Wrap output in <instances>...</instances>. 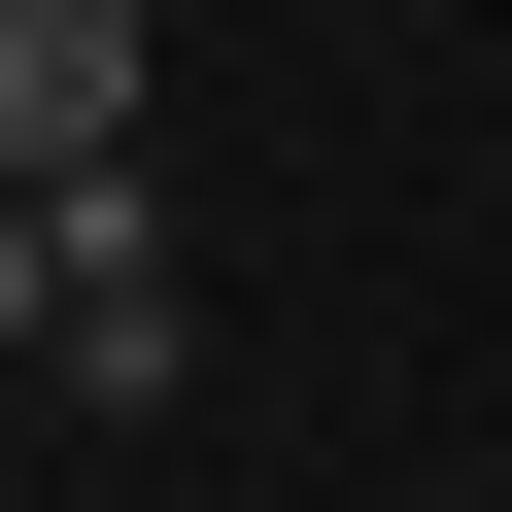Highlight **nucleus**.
Wrapping results in <instances>:
<instances>
[{"mask_svg":"<svg viewBox=\"0 0 512 512\" xmlns=\"http://www.w3.org/2000/svg\"><path fill=\"white\" fill-rule=\"evenodd\" d=\"M137 171V0H0V205H103Z\"/></svg>","mask_w":512,"mask_h":512,"instance_id":"obj_1","label":"nucleus"},{"mask_svg":"<svg viewBox=\"0 0 512 512\" xmlns=\"http://www.w3.org/2000/svg\"><path fill=\"white\" fill-rule=\"evenodd\" d=\"M0 376H69V205H0Z\"/></svg>","mask_w":512,"mask_h":512,"instance_id":"obj_2","label":"nucleus"}]
</instances>
